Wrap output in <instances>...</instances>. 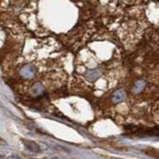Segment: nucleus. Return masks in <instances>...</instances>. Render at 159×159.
I'll list each match as a JSON object with an SVG mask.
<instances>
[{
    "label": "nucleus",
    "instance_id": "nucleus-2",
    "mask_svg": "<svg viewBox=\"0 0 159 159\" xmlns=\"http://www.w3.org/2000/svg\"><path fill=\"white\" fill-rule=\"evenodd\" d=\"M146 152L154 157L159 158V150H156V149H154V148H149V149H146Z\"/></svg>",
    "mask_w": 159,
    "mask_h": 159
},
{
    "label": "nucleus",
    "instance_id": "nucleus-1",
    "mask_svg": "<svg viewBox=\"0 0 159 159\" xmlns=\"http://www.w3.org/2000/svg\"><path fill=\"white\" fill-rule=\"evenodd\" d=\"M24 143H25V146H26L28 149H30L31 151L33 152H38L40 150V148L38 146V144H36L33 141H29V140H24Z\"/></svg>",
    "mask_w": 159,
    "mask_h": 159
}]
</instances>
